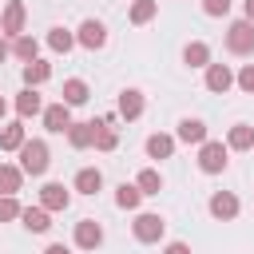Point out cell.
<instances>
[{"label":"cell","instance_id":"1","mask_svg":"<svg viewBox=\"0 0 254 254\" xmlns=\"http://www.w3.org/2000/svg\"><path fill=\"white\" fill-rule=\"evenodd\" d=\"M48 163H52L48 143H44V139H24V147H20V163H16V167H20L24 175H44Z\"/></svg>","mask_w":254,"mask_h":254},{"label":"cell","instance_id":"2","mask_svg":"<svg viewBox=\"0 0 254 254\" xmlns=\"http://www.w3.org/2000/svg\"><path fill=\"white\" fill-rule=\"evenodd\" d=\"M226 163H230V147H226V143L206 139V143L198 147V171H202V175H222Z\"/></svg>","mask_w":254,"mask_h":254},{"label":"cell","instance_id":"3","mask_svg":"<svg viewBox=\"0 0 254 254\" xmlns=\"http://www.w3.org/2000/svg\"><path fill=\"white\" fill-rule=\"evenodd\" d=\"M226 52L230 56H254V24L250 20H234L226 28Z\"/></svg>","mask_w":254,"mask_h":254},{"label":"cell","instance_id":"4","mask_svg":"<svg viewBox=\"0 0 254 254\" xmlns=\"http://www.w3.org/2000/svg\"><path fill=\"white\" fill-rule=\"evenodd\" d=\"M131 230H135V238H139L143 246H155V242H163L167 222H163V214H135Z\"/></svg>","mask_w":254,"mask_h":254},{"label":"cell","instance_id":"5","mask_svg":"<svg viewBox=\"0 0 254 254\" xmlns=\"http://www.w3.org/2000/svg\"><path fill=\"white\" fill-rule=\"evenodd\" d=\"M24 20H28L24 4H20V0H8V4H4V12H0V36H4V40L24 36Z\"/></svg>","mask_w":254,"mask_h":254},{"label":"cell","instance_id":"6","mask_svg":"<svg viewBox=\"0 0 254 254\" xmlns=\"http://www.w3.org/2000/svg\"><path fill=\"white\" fill-rule=\"evenodd\" d=\"M206 210H210L218 222H230V218H238L242 202H238V194H234V190H214V194L206 198Z\"/></svg>","mask_w":254,"mask_h":254},{"label":"cell","instance_id":"7","mask_svg":"<svg viewBox=\"0 0 254 254\" xmlns=\"http://www.w3.org/2000/svg\"><path fill=\"white\" fill-rule=\"evenodd\" d=\"M67 202H71V190H67L64 183H44V187H40V206H44L48 214L67 210Z\"/></svg>","mask_w":254,"mask_h":254},{"label":"cell","instance_id":"8","mask_svg":"<svg viewBox=\"0 0 254 254\" xmlns=\"http://www.w3.org/2000/svg\"><path fill=\"white\" fill-rule=\"evenodd\" d=\"M75 44H79V48H87V52H99V48L107 44V28H103L99 20H83V24H79V32H75Z\"/></svg>","mask_w":254,"mask_h":254},{"label":"cell","instance_id":"9","mask_svg":"<svg viewBox=\"0 0 254 254\" xmlns=\"http://www.w3.org/2000/svg\"><path fill=\"white\" fill-rule=\"evenodd\" d=\"M75 246L79 250H99L103 246V226L95 218H79L75 222Z\"/></svg>","mask_w":254,"mask_h":254},{"label":"cell","instance_id":"10","mask_svg":"<svg viewBox=\"0 0 254 254\" xmlns=\"http://www.w3.org/2000/svg\"><path fill=\"white\" fill-rule=\"evenodd\" d=\"M206 91H214V95H226L230 87H234V71L226 67V64H206Z\"/></svg>","mask_w":254,"mask_h":254},{"label":"cell","instance_id":"11","mask_svg":"<svg viewBox=\"0 0 254 254\" xmlns=\"http://www.w3.org/2000/svg\"><path fill=\"white\" fill-rule=\"evenodd\" d=\"M44 127H48L52 135H67V127H71V107H67V103H48V107H44Z\"/></svg>","mask_w":254,"mask_h":254},{"label":"cell","instance_id":"12","mask_svg":"<svg viewBox=\"0 0 254 254\" xmlns=\"http://www.w3.org/2000/svg\"><path fill=\"white\" fill-rule=\"evenodd\" d=\"M143 107H147V103H143V91H139V87H123V91H119V119L131 123V119L143 115Z\"/></svg>","mask_w":254,"mask_h":254},{"label":"cell","instance_id":"13","mask_svg":"<svg viewBox=\"0 0 254 254\" xmlns=\"http://www.w3.org/2000/svg\"><path fill=\"white\" fill-rule=\"evenodd\" d=\"M175 143H187V147L194 143V147H202V143H206V123H202V119H183L179 131H175Z\"/></svg>","mask_w":254,"mask_h":254},{"label":"cell","instance_id":"14","mask_svg":"<svg viewBox=\"0 0 254 254\" xmlns=\"http://www.w3.org/2000/svg\"><path fill=\"white\" fill-rule=\"evenodd\" d=\"M20 222H24L32 234H48V226H52V214H48V210L36 202V206H24V210H20Z\"/></svg>","mask_w":254,"mask_h":254},{"label":"cell","instance_id":"15","mask_svg":"<svg viewBox=\"0 0 254 254\" xmlns=\"http://www.w3.org/2000/svg\"><path fill=\"white\" fill-rule=\"evenodd\" d=\"M16 115L20 119H32V115H44V99L36 95V87H24L16 95Z\"/></svg>","mask_w":254,"mask_h":254},{"label":"cell","instance_id":"16","mask_svg":"<svg viewBox=\"0 0 254 254\" xmlns=\"http://www.w3.org/2000/svg\"><path fill=\"white\" fill-rule=\"evenodd\" d=\"M147 159H171L175 155V135H163V131H155V135H147Z\"/></svg>","mask_w":254,"mask_h":254},{"label":"cell","instance_id":"17","mask_svg":"<svg viewBox=\"0 0 254 254\" xmlns=\"http://www.w3.org/2000/svg\"><path fill=\"white\" fill-rule=\"evenodd\" d=\"M226 147H230V151H250V147H254V127H250V123H234V127L226 131Z\"/></svg>","mask_w":254,"mask_h":254},{"label":"cell","instance_id":"18","mask_svg":"<svg viewBox=\"0 0 254 254\" xmlns=\"http://www.w3.org/2000/svg\"><path fill=\"white\" fill-rule=\"evenodd\" d=\"M20 183H24V171H20L16 163H0V198H4V194H16Z\"/></svg>","mask_w":254,"mask_h":254},{"label":"cell","instance_id":"19","mask_svg":"<svg viewBox=\"0 0 254 254\" xmlns=\"http://www.w3.org/2000/svg\"><path fill=\"white\" fill-rule=\"evenodd\" d=\"M183 64H187V67H206V64H210V48H206L202 40H190V44L183 48Z\"/></svg>","mask_w":254,"mask_h":254},{"label":"cell","instance_id":"20","mask_svg":"<svg viewBox=\"0 0 254 254\" xmlns=\"http://www.w3.org/2000/svg\"><path fill=\"white\" fill-rule=\"evenodd\" d=\"M48 79H52V64H48V60L24 64V83H28V87H40V83H48Z\"/></svg>","mask_w":254,"mask_h":254},{"label":"cell","instance_id":"21","mask_svg":"<svg viewBox=\"0 0 254 254\" xmlns=\"http://www.w3.org/2000/svg\"><path fill=\"white\" fill-rule=\"evenodd\" d=\"M91 139H95V119H91V123H71V127H67V143H71L75 151L91 147Z\"/></svg>","mask_w":254,"mask_h":254},{"label":"cell","instance_id":"22","mask_svg":"<svg viewBox=\"0 0 254 254\" xmlns=\"http://www.w3.org/2000/svg\"><path fill=\"white\" fill-rule=\"evenodd\" d=\"M24 123H4L0 127V151H20L24 147Z\"/></svg>","mask_w":254,"mask_h":254},{"label":"cell","instance_id":"23","mask_svg":"<svg viewBox=\"0 0 254 254\" xmlns=\"http://www.w3.org/2000/svg\"><path fill=\"white\" fill-rule=\"evenodd\" d=\"M91 147H95V151H115V147H119V135H115V127H107V119H95V139H91Z\"/></svg>","mask_w":254,"mask_h":254},{"label":"cell","instance_id":"24","mask_svg":"<svg viewBox=\"0 0 254 254\" xmlns=\"http://www.w3.org/2000/svg\"><path fill=\"white\" fill-rule=\"evenodd\" d=\"M12 56H20L24 64L40 60V44H36V36H28V32H24V36H16V40H12Z\"/></svg>","mask_w":254,"mask_h":254},{"label":"cell","instance_id":"25","mask_svg":"<svg viewBox=\"0 0 254 254\" xmlns=\"http://www.w3.org/2000/svg\"><path fill=\"white\" fill-rule=\"evenodd\" d=\"M99 187H103V175H99L95 167H83V171L75 175V190H79V194H99Z\"/></svg>","mask_w":254,"mask_h":254},{"label":"cell","instance_id":"26","mask_svg":"<svg viewBox=\"0 0 254 254\" xmlns=\"http://www.w3.org/2000/svg\"><path fill=\"white\" fill-rule=\"evenodd\" d=\"M48 48L60 52V56H67V52L75 48V32H67V28H52V32H48Z\"/></svg>","mask_w":254,"mask_h":254},{"label":"cell","instance_id":"27","mask_svg":"<svg viewBox=\"0 0 254 254\" xmlns=\"http://www.w3.org/2000/svg\"><path fill=\"white\" fill-rule=\"evenodd\" d=\"M60 103H67V107L87 103V83H83V79H64V99H60Z\"/></svg>","mask_w":254,"mask_h":254},{"label":"cell","instance_id":"28","mask_svg":"<svg viewBox=\"0 0 254 254\" xmlns=\"http://www.w3.org/2000/svg\"><path fill=\"white\" fill-rule=\"evenodd\" d=\"M135 187H139V194H159V190H163V175H159L155 167H143L139 179H135Z\"/></svg>","mask_w":254,"mask_h":254},{"label":"cell","instance_id":"29","mask_svg":"<svg viewBox=\"0 0 254 254\" xmlns=\"http://www.w3.org/2000/svg\"><path fill=\"white\" fill-rule=\"evenodd\" d=\"M155 12H159V0H135V4H131V24L143 28V24L155 20Z\"/></svg>","mask_w":254,"mask_h":254},{"label":"cell","instance_id":"30","mask_svg":"<svg viewBox=\"0 0 254 254\" xmlns=\"http://www.w3.org/2000/svg\"><path fill=\"white\" fill-rule=\"evenodd\" d=\"M143 202V194H139V187L135 183H123L119 190H115V206H123V210H135Z\"/></svg>","mask_w":254,"mask_h":254},{"label":"cell","instance_id":"31","mask_svg":"<svg viewBox=\"0 0 254 254\" xmlns=\"http://www.w3.org/2000/svg\"><path fill=\"white\" fill-rule=\"evenodd\" d=\"M20 202H16V194H4L0 198V222H12V218H20Z\"/></svg>","mask_w":254,"mask_h":254},{"label":"cell","instance_id":"32","mask_svg":"<svg viewBox=\"0 0 254 254\" xmlns=\"http://www.w3.org/2000/svg\"><path fill=\"white\" fill-rule=\"evenodd\" d=\"M234 83H238L246 95H254V64H242V67H238V75H234Z\"/></svg>","mask_w":254,"mask_h":254},{"label":"cell","instance_id":"33","mask_svg":"<svg viewBox=\"0 0 254 254\" xmlns=\"http://www.w3.org/2000/svg\"><path fill=\"white\" fill-rule=\"evenodd\" d=\"M202 12L206 16H226L230 12V0H202Z\"/></svg>","mask_w":254,"mask_h":254},{"label":"cell","instance_id":"34","mask_svg":"<svg viewBox=\"0 0 254 254\" xmlns=\"http://www.w3.org/2000/svg\"><path fill=\"white\" fill-rule=\"evenodd\" d=\"M163 254H190V246H187V242H167Z\"/></svg>","mask_w":254,"mask_h":254},{"label":"cell","instance_id":"35","mask_svg":"<svg viewBox=\"0 0 254 254\" xmlns=\"http://www.w3.org/2000/svg\"><path fill=\"white\" fill-rule=\"evenodd\" d=\"M242 20H250V24H254V0H242Z\"/></svg>","mask_w":254,"mask_h":254},{"label":"cell","instance_id":"36","mask_svg":"<svg viewBox=\"0 0 254 254\" xmlns=\"http://www.w3.org/2000/svg\"><path fill=\"white\" fill-rule=\"evenodd\" d=\"M8 56H12V44H8V40H4V36H0V64H4V60H8Z\"/></svg>","mask_w":254,"mask_h":254},{"label":"cell","instance_id":"37","mask_svg":"<svg viewBox=\"0 0 254 254\" xmlns=\"http://www.w3.org/2000/svg\"><path fill=\"white\" fill-rule=\"evenodd\" d=\"M44 254H71V250H67V246H64V242H52V246H48V250H44Z\"/></svg>","mask_w":254,"mask_h":254},{"label":"cell","instance_id":"38","mask_svg":"<svg viewBox=\"0 0 254 254\" xmlns=\"http://www.w3.org/2000/svg\"><path fill=\"white\" fill-rule=\"evenodd\" d=\"M4 111H8V103H4V95H0V119H4Z\"/></svg>","mask_w":254,"mask_h":254}]
</instances>
